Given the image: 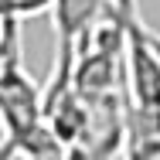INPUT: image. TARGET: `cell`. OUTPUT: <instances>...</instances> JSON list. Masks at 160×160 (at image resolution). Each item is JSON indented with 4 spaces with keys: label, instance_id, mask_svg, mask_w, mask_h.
<instances>
[{
    "label": "cell",
    "instance_id": "6da1fadb",
    "mask_svg": "<svg viewBox=\"0 0 160 160\" xmlns=\"http://www.w3.org/2000/svg\"><path fill=\"white\" fill-rule=\"evenodd\" d=\"M44 129V92L24 72L21 21H3L0 38V160L21 157V150Z\"/></svg>",
    "mask_w": 160,
    "mask_h": 160
},
{
    "label": "cell",
    "instance_id": "7a4b0ae2",
    "mask_svg": "<svg viewBox=\"0 0 160 160\" xmlns=\"http://www.w3.org/2000/svg\"><path fill=\"white\" fill-rule=\"evenodd\" d=\"M123 160H160V112H140L126 106Z\"/></svg>",
    "mask_w": 160,
    "mask_h": 160
},
{
    "label": "cell",
    "instance_id": "3957f363",
    "mask_svg": "<svg viewBox=\"0 0 160 160\" xmlns=\"http://www.w3.org/2000/svg\"><path fill=\"white\" fill-rule=\"evenodd\" d=\"M48 7H55V0H10V21H24V17H38Z\"/></svg>",
    "mask_w": 160,
    "mask_h": 160
},
{
    "label": "cell",
    "instance_id": "277c9868",
    "mask_svg": "<svg viewBox=\"0 0 160 160\" xmlns=\"http://www.w3.org/2000/svg\"><path fill=\"white\" fill-rule=\"evenodd\" d=\"M147 34H150V44H153V51H157V58H160V34L150 31V28H147Z\"/></svg>",
    "mask_w": 160,
    "mask_h": 160
}]
</instances>
